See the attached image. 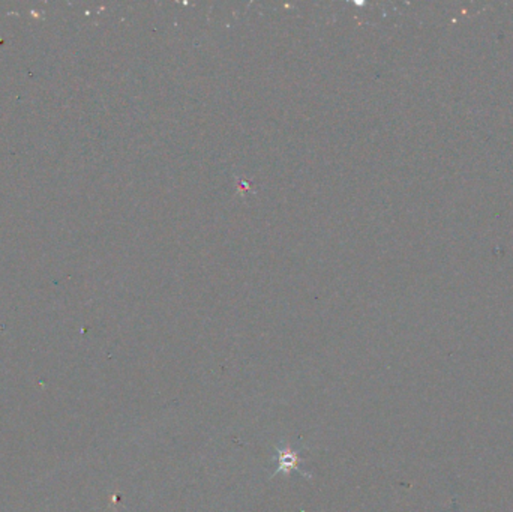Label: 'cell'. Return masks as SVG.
Here are the masks:
<instances>
[{"instance_id":"1","label":"cell","mask_w":513,"mask_h":512,"mask_svg":"<svg viewBox=\"0 0 513 512\" xmlns=\"http://www.w3.org/2000/svg\"><path fill=\"white\" fill-rule=\"evenodd\" d=\"M276 471L272 476H276L280 473H284L285 476L290 475L292 472H299L301 476L311 479V475L308 472H303L301 469L302 464V457L299 454V450H296L292 445H278L276 446Z\"/></svg>"}]
</instances>
